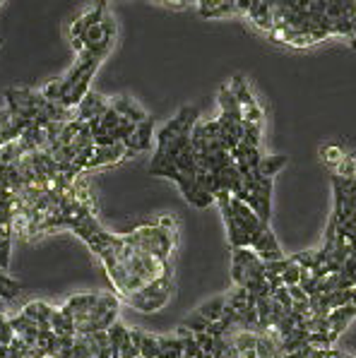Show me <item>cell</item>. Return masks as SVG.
<instances>
[{"instance_id":"obj_1","label":"cell","mask_w":356,"mask_h":358,"mask_svg":"<svg viewBox=\"0 0 356 358\" xmlns=\"http://www.w3.org/2000/svg\"><path fill=\"white\" fill-rule=\"evenodd\" d=\"M70 231H75L94 250L120 301L130 299L133 294L147 289L159 279L171 277V267L166 260H159L135 243H130L128 236H113L104 231L94 212L80 217Z\"/></svg>"},{"instance_id":"obj_2","label":"cell","mask_w":356,"mask_h":358,"mask_svg":"<svg viewBox=\"0 0 356 358\" xmlns=\"http://www.w3.org/2000/svg\"><path fill=\"white\" fill-rule=\"evenodd\" d=\"M200 120L198 108L183 106L157 132V150L150 164V176H162L178 185L188 205L205 209L215 205V195L198 180V159L193 150V128Z\"/></svg>"},{"instance_id":"obj_3","label":"cell","mask_w":356,"mask_h":358,"mask_svg":"<svg viewBox=\"0 0 356 358\" xmlns=\"http://www.w3.org/2000/svg\"><path fill=\"white\" fill-rule=\"evenodd\" d=\"M128 236L130 243H135L142 250H147L150 255L166 260L171 257L173 248H176L178 234H176V222L171 217H162L157 224H142V227L133 229Z\"/></svg>"},{"instance_id":"obj_4","label":"cell","mask_w":356,"mask_h":358,"mask_svg":"<svg viewBox=\"0 0 356 358\" xmlns=\"http://www.w3.org/2000/svg\"><path fill=\"white\" fill-rule=\"evenodd\" d=\"M232 279L241 289L250 291L253 296L272 294L265 277V262L253 252V248H234L232 257Z\"/></svg>"},{"instance_id":"obj_5","label":"cell","mask_w":356,"mask_h":358,"mask_svg":"<svg viewBox=\"0 0 356 358\" xmlns=\"http://www.w3.org/2000/svg\"><path fill=\"white\" fill-rule=\"evenodd\" d=\"M232 90H234V94H236L241 120H243V140L241 142H245V145H250V147H260L262 123H265L262 106L257 103L248 80H243V77H234Z\"/></svg>"},{"instance_id":"obj_6","label":"cell","mask_w":356,"mask_h":358,"mask_svg":"<svg viewBox=\"0 0 356 358\" xmlns=\"http://www.w3.org/2000/svg\"><path fill=\"white\" fill-rule=\"evenodd\" d=\"M219 125H222V140L224 147L229 152L234 147L241 145L243 140V120H241V111H238V101L236 94H234L232 85H224L219 90V115H217Z\"/></svg>"},{"instance_id":"obj_7","label":"cell","mask_w":356,"mask_h":358,"mask_svg":"<svg viewBox=\"0 0 356 358\" xmlns=\"http://www.w3.org/2000/svg\"><path fill=\"white\" fill-rule=\"evenodd\" d=\"M171 291H173V282L171 277H166V279H159L152 286H147V289L138 291V294H133L123 303H128L130 308H135L140 313H157L171 301Z\"/></svg>"},{"instance_id":"obj_8","label":"cell","mask_w":356,"mask_h":358,"mask_svg":"<svg viewBox=\"0 0 356 358\" xmlns=\"http://www.w3.org/2000/svg\"><path fill=\"white\" fill-rule=\"evenodd\" d=\"M332 34L325 29H299V27H275L272 31H267V38L279 46L289 48H311L322 43Z\"/></svg>"},{"instance_id":"obj_9","label":"cell","mask_w":356,"mask_h":358,"mask_svg":"<svg viewBox=\"0 0 356 358\" xmlns=\"http://www.w3.org/2000/svg\"><path fill=\"white\" fill-rule=\"evenodd\" d=\"M250 248H253V252H255L257 257H260L262 262L284 260V257H287V255H284V250H282V245H279L277 236L272 234L270 224H267V227L255 236L253 243H250Z\"/></svg>"},{"instance_id":"obj_10","label":"cell","mask_w":356,"mask_h":358,"mask_svg":"<svg viewBox=\"0 0 356 358\" xmlns=\"http://www.w3.org/2000/svg\"><path fill=\"white\" fill-rule=\"evenodd\" d=\"M128 157H130V152H128V147H125V142H116V145H97L90 164H87V171L113 166V164H120Z\"/></svg>"},{"instance_id":"obj_11","label":"cell","mask_w":356,"mask_h":358,"mask_svg":"<svg viewBox=\"0 0 356 358\" xmlns=\"http://www.w3.org/2000/svg\"><path fill=\"white\" fill-rule=\"evenodd\" d=\"M152 145H155V120L145 118L142 123H138L133 135L125 140V147H128L130 157L133 154H142V152H150Z\"/></svg>"},{"instance_id":"obj_12","label":"cell","mask_w":356,"mask_h":358,"mask_svg":"<svg viewBox=\"0 0 356 358\" xmlns=\"http://www.w3.org/2000/svg\"><path fill=\"white\" fill-rule=\"evenodd\" d=\"M108 106H111L108 99H104L101 94H97V92L90 90L87 92V96L82 99L78 106H75V118L82 120V123H92V120L99 118Z\"/></svg>"},{"instance_id":"obj_13","label":"cell","mask_w":356,"mask_h":358,"mask_svg":"<svg viewBox=\"0 0 356 358\" xmlns=\"http://www.w3.org/2000/svg\"><path fill=\"white\" fill-rule=\"evenodd\" d=\"M198 13L205 20H219L238 15V0H198Z\"/></svg>"},{"instance_id":"obj_14","label":"cell","mask_w":356,"mask_h":358,"mask_svg":"<svg viewBox=\"0 0 356 358\" xmlns=\"http://www.w3.org/2000/svg\"><path fill=\"white\" fill-rule=\"evenodd\" d=\"M108 0H99V3L94 5V8H90L87 13H82L78 20L73 22V27H70V38H80L85 34L90 27H94L97 22H101L106 17V10H108Z\"/></svg>"},{"instance_id":"obj_15","label":"cell","mask_w":356,"mask_h":358,"mask_svg":"<svg viewBox=\"0 0 356 358\" xmlns=\"http://www.w3.org/2000/svg\"><path fill=\"white\" fill-rule=\"evenodd\" d=\"M53 310H56V308L48 306V303H43V301H31V303H27L24 310H22V313H24L27 317H31V320L39 324L41 329H51V327H48V322H51Z\"/></svg>"},{"instance_id":"obj_16","label":"cell","mask_w":356,"mask_h":358,"mask_svg":"<svg viewBox=\"0 0 356 358\" xmlns=\"http://www.w3.org/2000/svg\"><path fill=\"white\" fill-rule=\"evenodd\" d=\"M185 344L178 334H162L159 337V358H183Z\"/></svg>"},{"instance_id":"obj_17","label":"cell","mask_w":356,"mask_h":358,"mask_svg":"<svg viewBox=\"0 0 356 358\" xmlns=\"http://www.w3.org/2000/svg\"><path fill=\"white\" fill-rule=\"evenodd\" d=\"M111 106L116 108V111H118L120 115H123V118L133 120V123H142V120L147 118V113L142 111V108L138 106V103H135L133 99H128V96H118V99H113Z\"/></svg>"},{"instance_id":"obj_18","label":"cell","mask_w":356,"mask_h":358,"mask_svg":"<svg viewBox=\"0 0 356 358\" xmlns=\"http://www.w3.org/2000/svg\"><path fill=\"white\" fill-rule=\"evenodd\" d=\"M227 294L224 296H217V299H212V301H207V303H202L200 306V315L202 317H207L210 322H219L224 315H227Z\"/></svg>"},{"instance_id":"obj_19","label":"cell","mask_w":356,"mask_h":358,"mask_svg":"<svg viewBox=\"0 0 356 358\" xmlns=\"http://www.w3.org/2000/svg\"><path fill=\"white\" fill-rule=\"evenodd\" d=\"M142 329L133 327L128 329V337L123 339L120 344V351H118V358H140V341H142Z\"/></svg>"},{"instance_id":"obj_20","label":"cell","mask_w":356,"mask_h":358,"mask_svg":"<svg viewBox=\"0 0 356 358\" xmlns=\"http://www.w3.org/2000/svg\"><path fill=\"white\" fill-rule=\"evenodd\" d=\"M284 166H287V157H284V154H277V157H262L257 171H260L262 176H270V178H275V176Z\"/></svg>"},{"instance_id":"obj_21","label":"cell","mask_w":356,"mask_h":358,"mask_svg":"<svg viewBox=\"0 0 356 358\" xmlns=\"http://www.w3.org/2000/svg\"><path fill=\"white\" fill-rule=\"evenodd\" d=\"M301 272H304V267L294 260V257H287V262H284V269H282V284L284 286H294L301 282Z\"/></svg>"},{"instance_id":"obj_22","label":"cell","mask_w":356,"mask_h":358,"mask_svg":"<svg viewBox=\"0 0 356 358\" xmlns=\"http://www.w3.org/2000/svg\"><path fill=\"white\" fill-rule=\"evenodd\" d=\"M347 157V150H344L342 145H322L320 147V159L327 164V166H335V164H339L342 159Z\"/></svg>"},{"instance_id":"obj_23","label":"cell","mask_w":356,"mask_h":358,"mask_svg":"<svg viewBox=\"0 0 356 358\" xmlns=\"http://www.w3.org/2000/svg\"><path fill=\"white\" fill-rule=\"evenodd\" d=\"M106 334H108V344H111V349L118 354L120 344H123V339L128 337V327H125V324L120 322V320H116V322L111 324V327L106 329Z\"/></svg>"},{"instance_id":"obj_24","label":"cell","mask_w":356,"mask_h":358,"mask_svg":"<svg viewBox=\"0 0 356 358\" xmlns=\"http://www.w3.org/2000/svg\"><path fill=\"white\" fill-rule=\"evenodd\" d=\"M140 358H159V337L145 332L140 341Z\"/></svg>"},{"instance_id":"obj_25","label":"cell","mask_w":356,"mask_h":358,"mask_svg":"<svg viewBox=\"0 0 356 358\" xmlns=\"http://www.w3.org/2000/svg\"><path fill=\"white\" fill-rule=\"evenodd\" d=\"M332 173L342 176V178H354L356 176V152H352V154L347 152V157L332 166Z\"/></svg>"},{"instance_id":"obj_26","label":"cell","mask_w":356,"mask_h":358,"mask_svg":"<svg viewBox=\"0 0 356 358\" xmlns=\"http://www.w3.org/2000/svg\"><path fill=\"white\" fill-rule=\"evenodd\" d=\"M210 320H207V317H202L200 313H195V315H190L188 320H183V327H188L190 332H207V327H210Z\"/></svg>"}]
</instances>
